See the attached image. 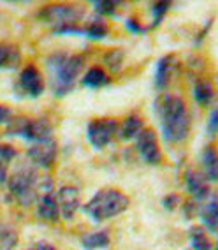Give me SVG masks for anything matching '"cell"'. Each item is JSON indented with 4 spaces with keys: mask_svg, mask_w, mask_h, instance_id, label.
I'll return each instance as SVG.
<instances>
[{
    "mask_svg": "<svg viewBox=\"0 0 218 250\" xmlns=\"http://www.w3.org/2000/svg\"><path fill=\"white\" fill-rule=\"evenodd\" d=\"M155 111L160 120L162 136L167 143H181L190 132V115L179 95L160 94L155 101Z\"/></svg>",
    "mask_w": 218,
    "mask_h": 250,
    "instance_id": "6da1fadb",
    "label": "cell"
},
{
    "mask_svg": "<svg viewBox=\"0 0 218 250\" xmlns=\"http://www.w3.org/2000/svg\"><path fill=\"white\" fill-rule=\"evenodd\" d=\"M49 72V86L57 97H63L76 86L81 71L85 67L83 55L53 53L46 60Z\"/></svg>",
    "mask_w": 218,
    "mask_h": 250,
    "instance_id": "7a4b0ae2",
    "label": "cell"
},
{
    "mask_svg": "<svg viewBox=\"0 0 218 250\" xmlns=\"http://www.w3.org/2000/svg\"><path fill=\"white\" fill-rule=\"evenodd\" d=\"M130 205V199L118 188H102L99 190L85 206L83 210L94 222L111 219L123 213Z\"/></svg>",
    "mask_w": 218,
    "mask_h": 250,
    "instance_id": "3957f363",
    "label": "cell"
},
{
    "mask_svg": "<svg viewBox=\"0 0 218 250\" xmlns=\"http://www.w3.org/2000/svg\"><path fill=\"white\" fill-rule=\"evenodd\" d=\"M7 187L14 201L21 206H30L37 199L39 176L37 169L30 164L18 166L11 176H7Z\"/></svg>",
    "mask_w": 218,
    "mask_h": 250,
    "instance_id": "277c9868",
    "label": "cell"
},
{
    "mask_svg": "<svg viewBox=\"0 0 218 250\" xmlns=\"http://www.w3.org/2000/svg\"><path fill=\"white\" fill-rule=\"evenodd\" d=\"M9 134L32 141V143H44L53 138V127L46 118H18L9 127Z\"/></svg>",
    "mask_w": 218,
    "mask_h": 250,
    "instance_id": "5b68a950",
    "label": "cell"
},
{
    "mask_svg": "<svg viewBox=\"0 0 218 250\" xmlns=\"http://www.w3.org/2000/svg\"><path fill=\"white\" fill-rule=\"evenodd\" d=\"M83 16H85V9L81 5H67V4L48 5L39 14V18L44 23H48V25H51L53 30L78 25L83 20Z\"/></svg>",
    "mask_w": 218,
    "mask_h": 250,
    "instance_id": "8992f818",
    "label": "cell"
},
{
    "mask_svg": "<svg viewBox=\"0 0 218 250\" xmlns=\"http://www.w3.org/2000/svg\"><path fill=\"white\" fill-rule=\"evenodd\" d=\"M120 125L115 118H99V120H92L86 127V138L88 143L95 148V150H102L104 146L111 143V139L118 134Z\"/></svg>",
    "mask_w": 218,
    "mask_h": 250,
    "instance_id": "52a82bcc",
    "label": "cell"
},
{
    "mask_svg": "<svg viewBox=\"0 0 218 250\" xmlns=\"http://www.w3.org/2000/svg\"><path fill=\"white\" fill-rule=\"evenodd\" d=\"M44 88V78H42V74H40V71L36 65H27L23 69L18 78V83H16V90L20 92V95L37 99L42 95Z\"/></svg>",
    "mask_w": 218,
    "mask_h": 250,
    "instance_id": "ba28073f",
    "label": "cell"
},
{
    "mask_svg": "<svg viewBox=\"0 0 218 250\" xmlns=\"http://www.w3.org/2000/svg\"><path fill=\"white\" fill-rule=\"evenodd\" d=\"M136 148H138V153L146 164L157 166L162 161V153L160 148H159V139H157L155 130L142 129L136 138Z\"/></svg>",
    "mask_w": 218,
    "mask_h": 250,
    "instance_id": "9c48e42d",
    "label": "cell"
},
{
    "mask_svg": "<svg viewBox=\"0 0 218 250\" xmlns=\"http://www.w3.org/2000/svg\"><path fill=\"white\" fill-rule=\"evenodd\" d=\"M58 146L55 139H49L44 143H37L28 150V159H30L34 167H51L57 161Z\"/></svg>",
    "mask_w": 218,
    "mask_h": 250,
    "instance_id": "30bf717a",
    "label": "cell"
},
{
    "mask_svg": "<svg viewBox=\"0 0 218 250\" xmlns=\"http://www.w3.org/2000/svg\"><path fill=\"white\" fill-rule=\"evenodd\" d=\"M55 196H57L58 208H60V217L71 220L79 208V190L72 185H65Z\"/></svg>",
    "mask_w": 218,
    "mask_h": 250,
    "instance_id": "8fae6325",
    "label": "cell"
},
{
    "mask_svg": "<svg viewBox=\"0 0 218 250\" xmlns=\"http://www.w3.org/2000/svg\"><path fill=\"white\" fill-rule=\"evenodd\" d=\"M185 185H187V190L194 196V199L197 201H206L209 196H211V187H209V182L204 178V174L197 173V171H187V176H185Z\"/></svg>",
    "mask_w": 218,
    "mask_h": 250,
    "instance_id": "7c38bea8",
    "label": "cell"
},
{
    "mask_svg": "<svg viewBox=\"0 0 218 250\" xmlns=\"http://www.w3.org/2000/svg\"><path fill=\"white\" fill-rule=\"evenodd\" d=\"M174 69H176V60H174L173 55H165V57H162L159 60L155 71V88L159 92H164L169 86Z\"/></svg>",
    "mask_w": 218,
    "mask_h": 250,
    "instance_id": "4fadbf2b",
    "label": "cell"
},
{
    "mask_svg": "<svg viewBox=\"0 0 218 250\" xmlns=\"http://www.w3.org/2000/svg\"><path fill=\"white\" fill-rule=\"evenodd\" d=\"M200 164H202V169H204V178L208 182H215L218 178V159H217V152L211 145L202 150L200 153Z\"/></svg>",
    "mask_w": 218,
    "mask_h": 250,
    "instance_id": "5bb4252c",
    "label": "cell"
},
{
    "mask_svg": "<svg viewBox=\"0 0 218 250\" xmlns=\"http://www.w3.org/2000/svg\"><path fill=\"white\" fill-rule=\"evenodd\" d=\"M218 203H217V196H209V201L204 203L202 210H200V219L204 228L208 229L211 234L217 232L218 228Z\"/></svg>",
    "mask_w": 218,
    "mask_h": 250,
    "instance_id": "9a60e30c",
    "label": "cell"
},
{
    "mask_svg": "<svg viewBox=\"0 0 218 250\" xmlns=\"http://www.w3.org/2000/svg\"><path fill=\"white\" fill-rule=\"evenodd\" d=\"M188 240H190V245L194 250H213L211 238L208 236L206 229L200 226H192L188 231Z\"/></svg>",
    "mask_w": 218,
    "mask_h": 250,
    "instance_id": "2e32d148",
    "label": "cell"
},
{
    "mask_svg": "<svg viewBox=\"0 0 218 250\" xmlns=\"http://www.w3.org/2000/svg\"><path fill=\"white\" fill-rule=\"evenodd\" d=\"M111 240H109V234L106 231H95V232H88L85 236L81 238V245L85 250H100L109 247Z\"/></svg>",
    "mask_w": 218,
    "mask_h": 250,
    "instance_id": "e0dca14e",
    "label": "cell"
},
{
    "mask_svg": "<svg viewBox=\"0 0 218 250\" xmlns=\"http://www.w3.org/2000/svg\"><path fill=\"white\" fill-rule=\"evenodd\" d=\"M194 99L196 103L200 106H209L215 99V88L211 85V81L208 80H200L194 85Z\"/></svg>",
    "mask_w": 218,
    "mask_h": 250,
    "instance_id": "ac0fdd59",
    "label": "cell"
},
{
    "mask_svg": "<svg viewBox=\"0 0 218 250\" xmlns=\"http://www.w3.org/2000/svg\"><path fill=\"white\" fill-rule=\"evenodd\" d=\"M81 83H83V86L92 88V90L102 88V86H106L107 83H109V76H107L106 71H102V69L92 67L90 71H86V74L83 76Z\"/></svg>",
    "mask_w": 218,
    "mask_h": 250,
    "instance_id": "d6986e66",
    "label": "cell"
},
{
    "mask_svg": "<svg viewBox=\"0 0 218 250\" xmlns=\"http://www.w3.org/2000/svg\"><path fill=\"white\" fill-rule=\"evenodd\" d=\"M20 63V51L13 44H0V69H14Z\"/></svg>",
    "mask_w": 218,
    "mask_h": 250,
    "instance_id": "ffe728a7",
    "label": "cell"
},
{
    "mask_svg": "<svg viewBox=\"0 0 218 250\" xmlns=\"http://www.w3.org/2000/svg\"><path fill=\"white\" fill-rule=\"evenodd\" d=\"M142 130V120L141 116L138 115H130L127 120L121 124V127L118 129L121 139H134L138 138V134Z\"/></svg>",
    "mask_w": 218,
    "mask_h": 250,
    "instance_id": "44dd1931",
    "label": "cell"
},
{
    "mask_svg": "<svg viewBox=\"0 0 218 250\" xmlns=\"http://www.w3.org/2000/svg\"><path fill=\"white\" fill-rule=\"evenodd\" d=\"M83 32H85V37H88V39L99 41L107 36L109 28H107V25L102 20H94V21H90L86 27H83Z\"/></svg>",
    "mask_w": 218,
    "mask_h": 250,
    "instance_id": "7402d4cb",
    "label": "cell"
},
{
    "mask_svg": "<svg viewBox=\"0 0 218 250\" xmlns=\"http://www.w3.org/2000/svg\"><path fill=\"white\" fill-rule=\"evenodd\" d=\"M92 5L102 16H115L118 7H120V2H115V0H95V2H92Z\"/></svg>",
    "mask_w": 218,
    "mask_h": 250,
    "instance_id": "603a6c76",
    "label": "cell"
},
{
    "mask_svg": "<svg viewBox=\"0 0 218 250\" xmlns=\"http://www.w3.org/2000/svg\"><path fill=\"white\" fill-rule=\"evenodd\" d=\"M18 245V234L11 228L0 229V250H13Z\"/></svg>",
    "mask_w": 218,
    "mask_h": 250,
    "instance_id": "cb8c5ba5",
    "label": "cell"
},
{
    "mask_svg": "<svg viewBox=\"0 0 218 250\" xmlns=\"http://www.w3.org/2000/svg\"><path fill=\"white\" fill-rule=\"evenodd\" d=\"M169 7H171L169 2H155V4L152 5V14H153L152 27H159V25H160L164 16L167 14V11H169Z\"/></svg>",
    "mask_w": 218,
    "mask_h": 250,
    "instance_id": "d4e9b609",
    "label": "cell"
},
{
    "mask_svg": "<svg viewBox=\"0 0 218 250\" xmlns=\"http://www.w3.org/2000/svg\"><path fill=\"white\" fill-rule=\"evenodd\" d=\"M106 62L107 65L113 69V71H118L121 67V62H123V51L121 49H113L106 55Z\"/></svg>",
    "mask_w": 218,
    "mask_h": 250,
    "instance_id": "484cf974",
    "label": "cell"
},
{
    "mask_svg": "<svg viewBox=\"0 0 218 250\" xmlns=\"http://www.w3.org/2000/svg\"><path fill=\"white\" fill-rule=\"evenodd\" d=\"M16 155H18V152L14 150V146H11V145H0V162L9 164Z\"/></svg>",
    "mask_w": 218,
    "mask_h": 250,
    "instance_id": "4316f807",
    "label": "cell"
},
{
    "mask_svg": "<svg viewBox=\"0 0 218 250\" xmlns=\"http://www.w3.org/2000/svg\"><path fill=\"white\" fill-rule=\"evenodd\" d=\"M217 129H218V111H217V109H213V111H211V115H209V122H208L209 136L217 134Z\"/></svg>",
    "mask_w": 218,
    "mask_h": 250,
    "instance_id": "83f0119b",
    "label": "cell"
},
{
    "mask_svg": "<svg viewBox=\"0 0 218 250\" xmlns=\"http://www.w3.org/2000/svg\"><path fill=\"white\" fill-rule=\"evenodd\" d=\"M125 27L129 28L130 32H134V34H142V32H146V28L141 27L138 20H134V18H127V20H125Z\"/></svg>",
    "mask_w": 218,
    "mask_h": 250,
    "instance_id": "f1b7e54d",
    "label": "cell"
},
{
    "mask_svg": "<svg viewBox=\"0 0 218 250\" xmlns=\"http://www.w3.org/2000/svg\"><path fill=\"white\" fill-rule=\"evenodd\" d=\"M178 203H179V197L176 196V194H171V196H165V197H164V201H162V205L165 206V210H174Z\"/></svg>",
    "mask_w": 218,
    "mask_h": 250,
    "instance_id": "f546056e",
    "label": "cell"
},
{
    "mask_svg": "<svg viewBox=\"0 0 218 250\" xmlns=\"http://www.w3.org/2000/svg\"><path fill=\"white\" fill-rule=\"evenodd\" d=\"M28 250H57L51 243H48V241H39V243H36L34 247H30Z\"/></svg>",
    "mask_w": 218,
    "mask_h": 250,
    "instance_id": "4dcf8cb0",
    "label": "cell"
},
{
    "mask_svg": "<svg viewBox=\"0 0 218 250\" xmlns=\"http://www.w3.org/2000/svg\"><path fill=\"white\" fill-rule=\"evenodd\" d=\"M11 120V111L5 106L0 104V124H5V122Z\"/></svg>",
    "mask_w": 218,
    "mask_h": 250,
    "instance_id": "1f68e13d",
    "label": "cell"
},
{
    "mask_svg": "<svg viewBox=\"0 0 218 250\" xmlns=\"http://www.w3.org/2000/svg\"><path fill=\"white\" fill-rule=\"evenodd\" d=\"M7 183V164L0 162V185Z\"/></svg>",
    "mask_w": 218,
    "mask_h": 250,
    "instance_id": "d6a6232c",
    "label": "cell"
}]
</instances>
